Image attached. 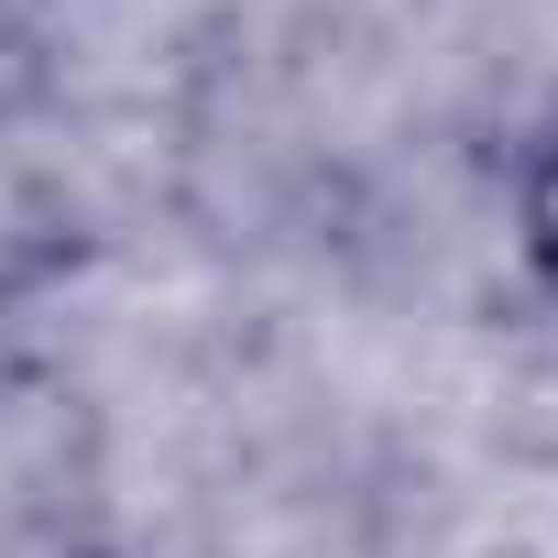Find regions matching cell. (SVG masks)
I'll return each instance as SVG.
<instances>
[{"instance_id": "cell-1", "label": "cell", "mask_w": 558, "mask_h": 558, "mask_svg": "<svg viewBox=\"0 0 558 558\" xmlns=\"http://www.w3.org/2000/svg\"><path fill=\"white\" fill-rule=\"evenodd\" d=\"M504 219H514V252L536 274V296L558 307V99L514 132V165H504Z\"/></svg>"}, {"instance_id": "cell-2", "label": "cell", "mask_w": 558, "mask_h": 558, "mask_svg": "<svg viewBox=\"0 0 558 558\" xmlns=\"http://www.w3.org/2000/svg\"><path fill=\"white\" fill-rule=\"evenodd\" d=\"M77 252V230H66V208L23 175V165H0V307H23L45 274Z\"/></svg>"}, {"instance_id": "cell-3", "label": "cell", "mask_w": 558, "mask_h": 558, "mask_svg": "<svg viewBox=\"0 0 558 558\" xmlns=\"http://www.w3.org/2000/svg\"><path fill=\"white\" fill-rule=\"evenodd\" d=\"M77 12V0H0V56H23V45H45L56 23Z\"/></svg>"}]
</instances>
